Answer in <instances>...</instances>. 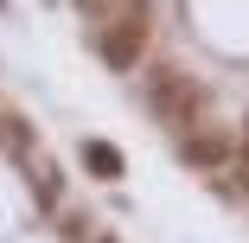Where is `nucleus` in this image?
I'll return each mask as SVG.
<instances>
[{
    "mask_svg": "<svg viewBox=\"0 0 249 243\" xmlns=\"http://www.w3.org/2000/svg\"><path fill=\"white\" fill-rule=\"evenodd\" d=\"M147 109H154L160 122H173V128H192V115H198V83L179 77V71H154V77H147Z\"/></svg>",
    "mask_w": 249,
    "mask_h": 243,
    "instance_id": "1",
    "label": "nucleus"
},
{
    "mask_svg": "<svg viewBox=\"0 0 249 243\" xmlns=\"http://www.w3.org/2000/svg\"><path fill=\"white\" fill-rule=\"evenodd\" d=\"M230 154H236V134H217V128L179 134V160H192V167H230Z\"/></svg>",
    "mask_w": 249,
    "mask_h": 243,
    "instance_id": "2",
    "label": "nucleus"
},
{
    "mask_svg": "<svg viewBox=\"0 0 249 243\" xmlns=\"http://www.w3.org/2000/svg\"><path fill=\"white\" fill-rule=\"evenodd\" d=\"M83 167L96 173V179H122L128 167H122V154L109 148V141H83Z\"/></svg>",
    "mask_w": 249,
    "mask_h": 243,
    "instance_id": "3",
    "label": "nucleus"
},
{
    "mask_svg": "<svg viewBox=\"0 0 249 243\" xmlns=\"http://www.w3.org/2000/svg\"><path fill=\"white\" fill-rule=\"evenodd\" d=\"M26 167H32V192H38V199H45V205H52V199H58V167H52V160H45V154H32Z\"/></svg>",
    "mask_w": 249,
    "mask_h": 243,
    "instance_id": "4",
    "label": "nucleus"
},
{
    "mask_svg": "<svg viewBox=\"0 0 249 243\" xmlns=\"http://www.w3.org/2000/svg\"><path fill=\"white\" fill-rule=\"evenodd\" d=\"M224 192H249V167H224Z\"/></svg>",
    "mask_w": 249,
    "mask_h": 243,
    "instance_id": "5",
    "label": "nucleus"
}]
</instances>
